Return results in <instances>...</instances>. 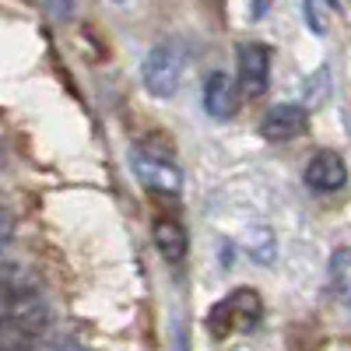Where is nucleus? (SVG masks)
Instances as JSON below:
<instances>
[{
  "label": "nucleus",
  "mask_w": 351,
  "mask_h": 351,
  "mask_svg": "<svg viewBox=\"0 0 351 351\" xmlns=\"http://www.w3.org/2000/svg\"><path fill=\"white\" fill-rule=\"evenodd\" d=\"M183 71H186V49L183 43L176 39H162L148 49L141 64V77H144V88L158 99H169L176 88L183 81Z\"/></svg>",
  "instance_id": "obj_1"
},
{
  "label": "nucleus",
  "mask_w": 351,
  "mask_h": 351,
  "mask_svg": "<svg viewBox=\"0 0 351 351\" xmlns=\"http://www.w3.org/2000/svg\"><path fill=\"white\" fill-rule=\"evenodd\" d=\"M134 169H137V180L152 193H162V197H172V200L183 193V169L172 158V152L158 148V144H137L134 148Z\"/></svg>",
  "instance_id": "obj_2"
},
{
  "label": "nucleus",
  "mask_w": 351,
  "mask_h": 351,
  "mask_svg": "<svg viewBox=\"0 0 351 351\" xmlns=\"http://www.w3.org/2000/svg\"><path fill=\"white\" fill-rule=\"evenodd\" d=\"M260 316H263V302L253 288H239V291H232L228 299H221L211 313H208V330L225 341L232 330H250L260 324Z\"/></svg>",
  "instance_id": "obj_3"
},
{
  "label": "nucleus",
  "mask_w": 351,
  "mask_h": 351,
  "mask_svg": "<svg viewBox=\"0 0 351 351\" xmlns=\"http://www.w3.org/2000/svg\"><path fill=\"white\" fill-rule=\"evenodd\" d=\"M239 84L250 99L263 95L271 88V46L263 43H243L239 46Z\"/></svg>",
  "instance_id": "obj_4"
},
{
  "label": "nucleus",
  "mask_w": 351,
  "mask_h": 351,
  "mask_svg": "<svg viewBox=\"0 0 351 351\" xmlns=\"http://www.w3.org/2000/svg\"><path fill=\"white\" fill-rule=\"evenodd\" d=\"M49 327V306H39L28 316L18 319H0V351H32L39 334Z\"/></svg>",
  "instance_id": "obj_5"
},
{
  "label": "nucleus",
  "mask_w": 351,
  "mask_h": 351,
  "mask_svg": "<svg viewBox=\"0 0 351 351\" xmlns=\"http://www.w3.org/2000/svg\"><path fill=\"white\" fill-rule=\"evenodd\" d=\"M309 127V116L302 106L295 102H278L274 109H267V116L260 120V134L263 141H271V144H288V141H295L302 137Z\"/></svg>",
  "instance_id": "obj_6"
},
{
  "label": "nucleus",
  "mask_w": 351,
  "mask_h": 351,
  "mask_svg": "<svg viewBox=\"0 0 351 351\" xmlns=\"http://www.w3.org/2000/svg\"><path fill=\"white\" fill-rule=\"evenodd\" d=\"M348 183V165L337 152L324 148L306 162V186L316 193H337Z\"/></svg>",
  "instance_id": "obj_7"
},
{
  "label": "nucleus",
  "mask_w": 351,
  "mask_h": 351,
  "mask_svg": "<svg viewBox=\"0 0 351 351\" xmlns=\"http://www.w3.org/2000/svg\"><path fill=\"white\" fill-rule=\"evenodd\" d=\"M236 106H239L236 81H232L225 71L208 74V81H204V109H208V116H215V120H228V116L236 112Z\"/></svg>",
  "instance_id": "obj_8"
},
{
  "label": "nucleus",
  "mask_w": 351,
  "mask_h": 351,
  "mask_svg": "<svg viewBox=\"0 0 351 351\" xmlns=\"http://www.w3.org/2000/svg\"><path fill=\"white\" fill-rule=\"evenodd\" d=\"M152 239L158 246V253L169 260V263H180L186 256V228L183 221H176V218H158L152 225Z\"/></svg>",
  "instance_id": "obj_9"
},
{
  "label": "nucleus",
  "mask_w": 351,
  "mask_h": 351,
  "mask_svg": "<svg viewBox=\"0 0 351 351\" xmlns=\"http://www.w3.org/2000/svg\"><path fill=\"white\" fill-rule=\"evenodd\" d=\"M330 288L341 302L351 306V250H334L330 256Z\"/></svg>",
  "instance_id": "obj_10"
},
{
  "label": "nucleus",
  "mask_w": 351,
  "mask_h": 351,
  "mask_svg": "<svg viewBox=\"0 0 351 351\" xmlns=\"http://www.w3.org/2000/svg\"><path fill=\"white\" fill-rule=\"evenodd\" d=\"M11 239H14V215H11L8 204L0 200V253L11 246Z\"/></svg>",
  "instance_id": "obj_11"
},
{
  "label": "nucleus",
  "mask_w": 351,
  "mask_h": 351,
  "mask_svg": "<svg viewBox=\"0 0 351 351\" xmlns=\"http://www.w3.org/2000/svg\"><path fill=\"white\" fill-rule=\"evenodd\" d=\"M306 18H309V25H313V32H316V36H324V32H327V11L319 8V4H306Z\"/></svg>",
  "instance_id": "obj_12"
},
{
  "label": "nucleus",
  "mask_w": 351,
  "mask_h": 351,
  "mask_svg": "<svg viewBox=\"0 0 351 351\" xmlns=\"http://www.w3.org/2000/svg\"><path fill=\"white\" fill-rule=\"evenodd\" d=\"M43 351H81L77 344H71V341H49Z\"/></svg>",
  "instance_id": "obj_13"
}]
</instances>
